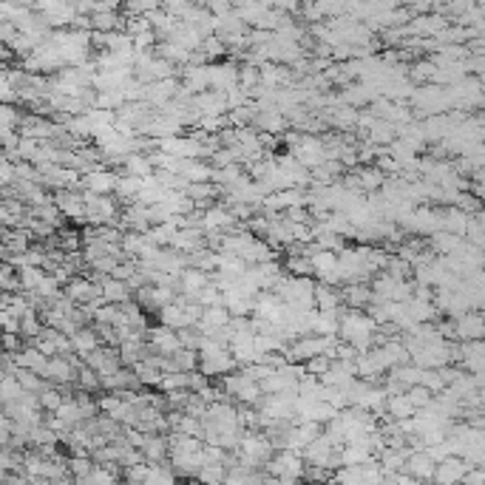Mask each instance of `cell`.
I'll return each mask as SVG.
<instances>
[{
    "instance_id": "ba28073f",
    "label": "cell",
    "mask_w": 485,
    "mask_h": 485,
    "mask_svg": "<svg viewBox=\"0 0 485 485\" xmlns=\"http://www.w3.org/2000/svg\"><path fill=\"white\" fill-rule=\"evenodd\" d=\"M403 471L412 474L417 482H420V479H431V474H435V460H431L423 449L409 451V454H406V463H403Z\"/></svg>"
},
{
    "instance_id": "44dd1931",
    "label": "cell",
    "mask_w": 485,
    "mask_h": 485,
    "mask_svg": "<svg viewBox=\"0 0 485 485\" xmlns=\"http://www.w3.org/2000/svg\"><path fill=\"white\" fill-rule=\"evenodd\" d=\"M142 454H145V460H150V463H162L168 457V437H153V435H148V440H145V446H142Z\"/></svg>"
},
{
    "instance_id": "6da1fadb",
    "label": "cell",
    "mask_w": 485,
    "mask_h": 485,
    "mask_svg": "<svg viewBox=\"0 0 485 485\" xmlns=\"http://www.w3.org/2000/svg\"><path fill=\"white\" fill-rule=\"evenodd\" d=\"M196 355H199L196 369L204 372L207 377H219V374H227V372L236 369V360H233L230 349L222 346V344H216V341H210L207 335H202V341L196 346Z\"/></svg>"
},
{
    "instance_id": "f546056e",
    "label": "cell",
    "mask_w": 485,
    "mask_h": 485,
    "mask_svg": "<svg viewBox=\"0 0 485 485\" xmlns=\"http://www.w3.org/2000/svg\"><path fill=\"white\" fill-rule=\"evenodd\" d=\"M17 122V114H15V108L9 105H0V131H12Z\"/></svg>"
},
{
    "instance_id": "d6a6232c",
    "label": "cell",
    "mask_w": 485,
    "mask_h": 485,
    "mask_svg": "<svg viewBox=\"0 0 485 485\" xmlns=\"http://www.w3.org/2000/svg\"><path fill=\"white\" fill-rule=\"evenodd\" d=\"M71 468H74V474L85 477V474L91 471V463H88V460H71Z\"/></svg>"
},
{
    "instance_id": "4fadbf2b",
    "label": "cell",
    "mask_w": 485,
    "mask_h": 485,
    "mask_svg": "<svg viewBox=\"0 0 485 485\" xmlns=\"http://www.w3.org/2000/svg\"><path fill=\"white\" fill-rule=\"evenodd\" d=\"M341 298L352 307V309H366V304L372 301V287L366 281H349V287L341 293Z\"/></svg>"
},
{
    "instance_id": "5b68a950",
    "label": "cell",
    "mask_w": 485,
    "mask_h": 485,
    "mask_svg": "<svg viewBox=\"0 0 485 485\" xmlns=\"http://www.w3.org/2000/svg\"><path fill=\"white\" fill-rule=\"evenodd\" d=\"M233 225H236V216H233L227 207H216V204H210V207H204L202 216H199V227H202L204 233L227 230V227H233Z\"/></svg>"
},
{
    "instance_id": "1f68e13d",
    "label": "cell",
    "mask_w": 485,
    "mask_h": 485,
    "mask_svg": "<svg viewBox=\"0 0 485 485\" xmlns=\"http://www.w3.org/2000/svg\"><path fill=\"white\" fill-rule=\"evenodd\" d=\"M40 403H43L45 409H51V412H54V409H57V406L63 403V398H60L57 392H43V398H40Z\"/></svg>"
},
{
    "instance_id": "5bb4252c",
    "label": "cell",
    "mask_w": 485,
    "mask_h": 485,
    "mask_svg": "<svg viewBox=\"0 0 485 485\" xmlns=\"http://www.w3.org/2000/svg\"><path fill=\"white\" fill-rule=\"evenodd\" d=\"M431 239H428V247H431V253H440V255H449V253H454L457 247H460V241H463V236H457V233H449V230H435V233H428Z\"/></svg>"
},
{
    "instance_id": "30bf717a",
    "label": "cell",
    "mask_w": 485,
    "mask_h": 485,
    "mask_svg": "<svg viewBox=\"0 0 485 485\" xmlns=\"http://www.w3.org/2000/svg\"><path fill=\"white\" fill-rule=\"evenodd\" d=\"M97 284H99V295H102L105 301H111V304H122V301L134 298L131 287H128L125 281L114 279V276H108V279H99Z\"/></svg>"
},
{
    "instance_id": "52a82bcc",
    "label": "cell",
    "mask_w": 485,
    "mask_h": 485,
    "mask_svg": "<svg viewBox=\"0 0 485 485\" xmlns=\"http://www.w3.org/2000/svg\"><path fill=\"white\" fill-rule=\"evenodd\" d=\"M454 332L460 341H474V338H482V315L479 309H465L457 315V323H454Z\"/></svg>"
},
{
    "instance_id": "7a4b0ae2",
    "label": "cell",
    "mask_w": 485,
    "mask_h": 485,
    "mask_svg": "<svg viewBox=\"0 0 485 485\" xmlns=\"http://www.w3.org/2000/svg\"><path fill=\"white\" fill-rule=\"evenodd\" d=\"M145 341H148V349H150V352L165 355V358L174 355L176 349H182L176 330L165 327V323H159V327H148V330H145Z\"/></svg>"
},
{
    "instance_id": "603a6c76",
    "label": "cell",
    "mask_w": 485,
    "mask_h": 485,
    "mask_svg": "<svg viewBox=\"0 0 485 485\" xmlns=\"http://www.w3.org/2000/svg\"><path fill=\"white\" fill-rule=\"evenodd\" d=\"M358 185H360V190H381V185H384V174L377 171V168H363V165H358Z\"/></svg>"
},
{
    "instance_id": "9c48e42d",
    "label": "cell",
    "mask_w": 485,
    "mask_h": 485,
    "mask_svg": "<svg viewBox=\"0 0 485 485\" xmlns=\"http://www.w3.org/2000/svg\"><path fill=\"white\" fill-rule=\"evenodd\" d=\"M207 281H210V273H204V269H199V267H185L182 273H179V293L188 295V298L193 301V295H196Z\"/></svg>"
},
{
    "instance_id": "8fae6325",
    "label": "cell",
    "mask_w": 485,
    "mask_h": 485,
    "mask_svg": "<svg viewBox=\"0 0 485 485\" xmlns=\"http://www.w3.org/2000/svg\"><path fill=\"white\" fill-rule=\"evenodd\" d=\"M40 374H43V377H51V381H57V384L74 381V369H71V363L63 360V358H45Z\"/></svg>"
},
{
    "instance_id": "4dcf8cb0",
    "label": "cell",
    "mask_w": 485,
    "mask_h": 485,
    "mask_svg": "<svg viewBox=\"0 0 485 485\" xmlns=\"http://www.w3.org/2000/svg\"><path fill=\"white\" fill-rule=\"evenodd\" d=\"M145 477H148V465H145V463L125 465V479H131V482H145Z\"/></svg>"
},
{
    "instance_id": "e0dca14e",
    "label": "cell",
    "mask_w": 485,
    "mask_h": 485,
    "mask_svg": "<svg viewBox=\"0 0 485 485\" xmlns=\"http://www.w3.org/2000/svg\"><path fill=\"white\" fill-rule=\"evenodd\" d=\"M384 412H389L392 420H400V417H412V414H414V406H412V400L406 398V392H392V395H386Z\"/></svg>"
},
{
    "instance_id": "9a60e30c",
    "label": "cell",
    "mask_w": 485,
    "mask_h": 485,
    "mask_svg": "<svg viewBox=\"0 0 485 485\" xmlns=\"http://www.w3.org/2000/svg\"><path fill=\"white\" fill-rule=\"evenodd\" d=\"M182 85L190 91V94H199L207 85V63L204 66H182Z\"/></svg>"
},
{
    "instance_id": "83f0119b",
    "label": "cell",
    "mask_w": 485,
    "mask_h": 485,
    "mask_svg": "<svg viewBox=\"0 0 485 485\" xmlns=\"http://www.w3.org/2000/svg\"><path fill=\"white\" fill-rule=\"evenodd\" d=\"M330 363H332V360H330L327 355H312V358H307V360H304V369H307L309 374H315V377H318V374H323V372L330 369Z\"/></svg>"
},
{
    "instance_id": "ffe728a7",
    "label": "cell",
    "mask_w": 485,
    "mask_h": 485,
    "mask_svg": "<svg viewBox=\"0 0 485 485\" xmlns=\"http://www.w3.org/2000/svg\"><path fill=\"white\" fill-rule=\"evenodd\" d=\"M99 346V332L97 330H77L74 335H71V349H77L83 358L91 352V349H97Z\"/></svg>"
},
{
    "instance_id": "d6986e66",
    "label": "cell",
    "mask_w": 485,
    "mask_h": 485,
    "mask_svg": "<svg viewBox=\"0 0 485 485\" xmlns=\"http://www.w3.org/2000/svg\"><path fill=\"white\" fill-rule=\"evenodd\" d=\"M139 188H142V179H139V176H131V174H125V176H120V179H117V188H114V193H117V199H120L122 204H128V202H134V199H136Z\"/></svg>"
},
{
    "instance_id": "3957f363",
    "label": "cell",
    "mask_w": 485,
    "mask_h": 485,
    "mask_svg": "<svg viewBox=\"0 0 485 485\" xmlns=\"http://www.w3.org/2000/svg\"><path fill=\"white\" fill-rule=\"evenodd\" d=\"M239 83V66L233 63H225V60H216V63H207V85L213 91H227L230 85Z\"/></svg>"
},
{
    "instance_id": "4316f807",
    "label": "cell",
    "mask_w": 485,
    "mask_h": 485,
    "mask_svg": "<svg viewBox=\"0 0 485 485\" xmlns=\"http://www.w3.org/2000/svg\"><path fill=\"white\" fill-rule=\"evenodd\" d=\"M403 392H406V398L412 400V406H414V409L426 406V403H428L431 398H435V395H431V392H428V389H426L423 384H414V386H409V389H403Z\"/></svg>"
},
{
    "instance_id": "7402d4cb",
    "label": "cell",
    "mask_w": 485,
    "mask_h": 485,
    "mask_svg": "<svg viewBox=\"0 0 485 485\" xmlns=\"http://www.w3.org/2000/svg\"><path fill=\"white\" fill-rule=\"evenodd\" d=\"M134 369H136V381L139 384H145V386H159V381H162V369L159 366H153L150 360H136L134 363Z\"/></svg>"
},
{
    "instance_id": "2e32d148",
    "label": "cell",
    "mask_w": 485,
    "mask_h": 485,
    "mask_svg": "<svg viewBox=\"0 0 485 485\" xmlns=\"http://www.w3.org/2000/svg\"><path fill=\"white\" fill-rule=\"evenodd\" d=\"M468 216H471V213H465V210H460V207H449V210H443V213H440V227H443V230H449V233L465 236Z\"/></svg>"
},
{
    "instance_id": "ac0fdd59",
    "label": "cell",
    "mask_w": 485,
    "mask_h": 485,
    "mask_svg": "<svg viewBox=\"0 0 485 485\" xmlns=\"http://www.w3.org/2000/svg\"><path fill=\"white\" fill-rule=\"evenodd\" d=\"M122 165H125V174H131V176H139V179H145V176H150L153 174V165H150V159L142 153V150H134V153H128L125 159H122Z\"/></svg>"
},
{
    "instance_id": "f1b7e54d",
    "label": "cell",
    "mask_w": 485,
    "mask_h": 485,
    "mask_svg": "<svg viewBox=\"0 0 485 485\" xmlns=\"http://www.w3.org/2000/svg\"><path fill=\"white\" fill-rule=\"evenodd\" d=\"M77 381H80L83 389H99V374H97L91 366H83V369H80Z\"/></svg>"
},
{
    "instance_id": "cb8c5ba5",
    "label": "cell",
    "mask_w": 485,
    "mask_h": 485,
    "mask_svg": "<svg viewBox=\"0 0 485 485\" xmlns=\"http://www.w3.org/2000/svg\"><path fill=\"white\" fill-rule=\"evenodd\" d=\"M284 269L290 276H312V264H309V255H301V253H290L287 261H284Z\"/></svg>"
},
{
    "instance_id": "8992f818",
    "label": "cell",
    "mask_w": 485,
    "mask_h": 485,
    "mask_svg": "<svg viewBox=\"0 0 485 485\" xmlns=\"http://www.w3.org/2000/svg\"><path fill=\"white\" fill-rule=\"evenodd\" d=\"M117 179H120V174L108 171V168H88L85 176H83V185H85V190H94V193H102V196H111L114 188H117Z\"/></svg>"
},
{
    "instance_id": "d4e9b609",
    "label": "cell",
    "mask_w": 485,
    "mask_h": 485,
    "mask_svg": "<svg viewBox=\"0 0 485 485\" xmlns=\"http://www.w3.org/2000/svg\"><path fill=\"white\" fill-rule=\"evenodd\" d=\"M128 17H148L150 12L162 9V0H125Z\"/></svg>"
},
{
    "instance_id": "836d02e7",
    "label": "cell",
    "mask_w": 485,
    "mask_h": 485,
    "mask_svg": "<svg viewBox=\"0 0 485 485\" xmlns=\"http://www.w3.org/2000/svg\"><path fill=\"white\" fill-rule=\"evenodd\" d=\"M3 309H6V301H3V298H0V312H3Z\"/></svg>"
},
{
    "instance_id": "7c38bea8",
    "label": "cell",
    "mask_w": 485,
    "mask_h": 485,
    "mask_svg": "<svg viewBox=\"0 0 485 485\" xmlns=\"http://www.w3.org/2000/svg\"><path fill=\"white\" fill-rule=\"evenodd\" d=\"M312 301H315V309H338L344 304L341 293L335 290V284H315L312 290Z\"/></svg>"
},
{
    "instance_id": "277c9868",
    "label": "cell",
    "mask_w": 485,
    "mask_h": 485,
    "mask_svg": "<svg viewBox=\"0 0 485 485\" xmlns=\"http://www.w3.org/2000/svg\"><path fill=\"white\" fill-rule=\"evenodd\" d=\"M468 465H471L468 460H463V457H457V454H449V457H443L440 463H435V474H431V479H435V482H443V485H454V482L463 479V474H465Z\"/></svg>"
},
{
    "instance_id": "484cf974",
    "label": "cell",
    "mask_w": 485,
    "mask_h": 485,
    "mask_svg": "<svg viewBox=\"0 0 485 485\" xmlns=\"http://www.w3.org/2000/svg\"><path fill=\"white\" fill-rule=\"evenodd\" d=\"M159 389H165V392H174V389H188V372H182V369L162 372Z\"/></svg>"
}]
</instances>
